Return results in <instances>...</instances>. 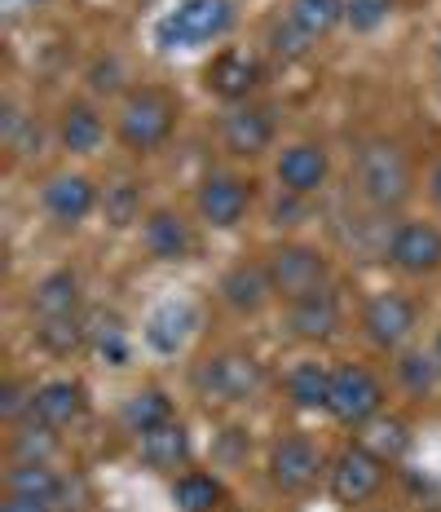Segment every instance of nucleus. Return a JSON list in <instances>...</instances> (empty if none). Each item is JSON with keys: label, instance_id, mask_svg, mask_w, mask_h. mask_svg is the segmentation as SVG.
Returning a JSON list of instances; mask_svg holds the SVG:
<instances>
[{"label": "nucleus", "instance_id": "1", "mask_svg": "<svg viewBox=\"0 0 441 512\" xmlns=\"http://www.w3.org/2000/svg\"><path fill=\"white\" fill-rule=\"evenodd\" d=\"M353 186H358V195L367 199L371 212H397L415 190L411 159L397 142H367L358 151Z\"/></svg>", "mask_w": 441, "mask_h": 512}, {"label": "nucleus", "instance_id": "2", "mask_svg": "<svg viewBox=\"0 0 441 512\" xmlns=\"http://www.w3.org/2000/svg\"><path fill=\"white\" fill-rule=\"evenodd\" d=\"M234 27V0H181L155 27L159 49H199Z\"/></svg>", "mask_w": 441, "mask_h": 512}, {"label": "nucleus", "instance_id": "3", "mask_svg": "<svg viewBox=\"0 0 441 512\" xmlns=\"http://www.w3.org/2000/svg\"><path fill=\"white\" fill-rule=\"evenodd\" d=\"M177 128V102L159 89H137L128 93L120 106V120H115V133L133 155H150L172 137Z\"/></svg>", "mask_w": 441, "mask_h": 512}, {"label": "nucleus", "instance_id": "4", "mask_svg": "<svg viewBox=\"0 0 441 512\" xmlns=\"http://www.w3.org/2000/svg\"><path fill=\"white\" fill-rule=\"evenodd\" d=\"M265 384V367L252 354H239V349H225V354H212L195 367V389L199 398L208 402H252Z\"/></svg>", "mask_w": 441, "mask_h": 512}, {"label": "nucleus", "instance_id": "5", "mask_svg": "<svg viewBox=\"0 0 441 512\" xmlns=\"http://www.w3.org/2000/svg\"><path fill=\"white\" fill-rule=\"evenodd\" d=\"M384 477H389V460H380L367 442H353L331 460L327 490L340 508H362L384 490Z\"/></svg>", "mask_w": 441, "mask_h": 512}, {"label": "nucleus", "instance_id": "6", "mask_svg": "<svg viewBox=\"0 0 441 512\" xmlns=\"http://www.w3.org/2000/svg\"><path fill=\"white\" fill-rule=\"evenodd\" d=\"M384 411V384L358 362H344L331 371V402L327 415L344 429H367L375 415Z\"/></svg>", "mask_w": 441, "mask_h": 512}, {"label": "nucleus", "instance_id": "7", "mask_svg": "<svg viewBox=\"0 0 441 512\" xmlns=\"http://www.w3.org/2000/svg\"><path fill=\"white\" fill-rule=\"evenodd\" d=\"M265 270H270V283H274V296H283V301H300V296L318 292V287H327V256L318 248H309V243H283V248H274L265 256Z\"/></svg>", "mask_w": 441, "mask_h": 512}, {"label": "nucleus", "instance_id": "8", "mask_svg": "<svg viewBox=\"0 0 441 512\" xmlns=\"http://www.w3.org/2000/svg\"><path fill=\"white\" fill-rule=\"evenodd\" d=\"M270 482H274V490H283V495H305L309 486L322 477V451L309 437H300V433H292V437H278V442L270 446Z\"/></svg>", "mask_w": 441, "mask_h": 512}, {"label": "nucleus", "instance_id": "9", "mask_svg": "<svg viewBox=\"0 0 441 512\" xmlns=\"http://www.w3.org/2000/svg\"><path fill=\"white\" fill-rule=\"evenodd\" d=\"M384 256H389L393 270L411 274V279L437 274L441 270V230L428 226V221H406V226H397L389 234Z\"/></svg>", "mask_w": 441, "mask_h": 512}, {"label": "nucleus", "instance_id": "10", "mask_svg": "<svg viewBox=\"0 0 441 512\" xmlns=\"http://www.w3.org/2000/svg\"><path fill=\"white\" fill-rule=\"evenodd\" d=\"M199 217L208 221L212 230H234L252 208V181L234 177V173H212L203 177L199 195H195Z\"/></svg>", "mask_w": 441, "mask_h": 512}, {"label": "nucleus", "instance_id": "11", "mask_svg": "<svg viewBox=\"0 0 441 512\" xmlns=\"http://www.w3.org/2000/svg\"><path fill=\"white\" fill-rule=\"evenodd\" d=\"M362 332L375 349H384V354H393V349H402L406 340L415 332V305L406 301L402 292H380L371 296L367 309H362Z\"/></svg>", "mask_w": 441, "mask_h": 512}, {"label": "nucleus", "instance_id": "12", "mask_svg": "<svg viewBox=\"0 0 441 512\" xmlns=\"http://www.w3.org/2000/svg\"><path fill=\"white\" fill-rule=\"evenodd\" d=\"M40 204H45V212L58 221V226H80V221L102 204V195L84 173H58V177L45 181Z\"/></svg>", "mask_w": 441, "mask_h": 512}, {"label": "nucleus", "instance_id": "13", "mask_svg": "<svg viewBox=\"0 0 441 512\" xmlns=\"http://www.w3.org/2000/svg\"><path fill=\"white\" fill-rule=\"evenodd\" d=\"M331 177V155L318 142H296L278 155V186L292 190V195H318Z\"/></svg>", "mask_w": 441, "mask_h": 512}, {"label": "nucleus", "instance_id": "14", "mask_svg": "<svg viewBox=\"0 0 441 512\" xmlns=\"http://www.w3.org/2000/svg\"><path fill=\"white\" fill-rule=\"evenodd\" d=\"M217 292H221V301L230 305L234 314H261V309L274 301L270 270H265V265H256V261H239V265H230V270L221 274Z\"/></svg>", "mask_w": 441, "mask_h": 512}, {"label": "nucleus", "instance_id": "15", "mask_svg": "<svg viewBox=\"0 0 441 512\" xmlns=\"http://www.w3.org/2000/svg\"><path fill=\"white\" fill-rule=\"evenodd\" d=\"M221 142H225V151L239 155V159L265 155L274 146L270 111H261V106H239V111H230L225 115V124H221Z\"/></svg>", "mask_w": 441, "mask_h": 512}, {"label": "nucleus", "instance_id": "16", "mask_svg": "<svg viewBox=\"0 0 441 512\" xmlns=\"http://www.w3.org/2000/svg\"><path fill=\"white\" fill-rule=\"evenodd\" d=\"M203 84H208V93H217L225 102H239L247 93L261 84V67H256L252 53L243 49H225L217 58L208 62V71H203Z\"/></svg>", "mask_w": 441, "mask_h": 512}, {"label": "nucleus", "instance_id": "17", "mask_svg": "<svg viewBox=\"0 0 441 512\" xmlns=\"http://www.w3.org/2000/svg\"><path fill=\"white\" fill-rule=\"evenodd\" d=\"M142 243L155 261H186L195 248V230L177 208H155L142 226Z\"/></svg>", "mask_w": 441, "mask_h": 512}, {"label": "nucleus", "instance_id": "18", "mask_svg": "<svg viewBox=\"0 0 441 512\" xmlns=\"http://www.w3.org/2000/svg\"><path fill=\"white\" fill-rule=\"evenodd\" d=\"M199 327V309L190 301H168L159 305L155 314L146 318V345L155 349V354H181L186 349V340L195 336Z\"/></svg>", "mask_w": 441, "mask_h": 512}, {"label": "nucleus", "instance_id": "19", "mask_svg": "<svg viewBox=\"0 0 441 512\" xmlns=\"http://www.w3.org/2000/svg\"><path fill=\"white\" fill-rule=\"evenodd\" d=\"M287 327H292V336L300 340H331L340 327V301L331 287H318V292L300 296L287 309Z\"/></svg>", "mask_w": 441, "mask_h": 512}, {"label": "nucleus", "instance_id": "20", "mask_svg": "<svg viewBox=\"0 0 441 512\" xmlns=\"http://www.w3.org/2000/svg\"><path fill=\"white\" fill-rule=\"evenodd\" d=\"M137 455H142L146 468H155V473H177V468L190 464V433L186 424L168 420L159 424V429H150L137 437Z\"/></svg>", "mask_w": 441, "mask_h": 512}, {"label": "nucleus", "instance_id": "21", "mask_svg": "<svg viewBox=\"0 0 441 512\" xmlns=\"http://www.w3.org/2000/svg\"><path fill=\"white\" fill-rule=\"evenodd\" d=\"M80 274L75 270H53L31 287V314L36 318H62V314H80Z\"/></svg>", "mask_w": 441, "mask_h": 512}, {"label": "nucleus", "instance_id": "22", "mask_svg": "<svg viewBox=\"0 0 441 512\" xmlns=\"http://www.w3.org/2000/svg\"><path fill=\"white\" fill-rule=\"evenodd\" d=\"M36 415L49 429H67L84 415V384L80 380H49L36 389Z\"/></svg>", "mask_w": 441, "mask_h": 512}, {"label": "nucleus", "instance_id": "23", "mask_svg": "<svg viewBox=\"0 0 441 512\" xmlns=\"http://www.w3.org/2000/svg\"><path fill=\"white\" fill-rule=\"evenodd\" d=\"M102 137H106V124H102V115L93 111L89 102H67V106H62L58 142L67 146L71 155H93L102 146Z\"/></svg>", "mask_w": 441, "mask_h": 512}, {"label": "nucleus", "instance_id": "24", "mask_svg": "<svg viewBox=\"0 0 441 512\" xmlns=\"http://www.w3.org/2000/svg\"><path fill=\"white\" fill-rule=\"evenodd\" d=\"M93 340L89 323L80 314H62V318H36V345L53 358H71L80 354L84 345Z\"/></svg>", "mask_w": 441, "mask_h": 512}, {"label": "nucleus", "instance_id": "25", "mask_svg": "<svg viewBox=\"0 0 441 512\" xmlns=\"http://www.w3.org/2000/svg\"><path fill=\"white\" fill-rule=\"evenodd\" d=\"M172 504L177 512H221L225 508V486L221 477L203 473V468H190L172 482Z\"/></svg>", "mask_w": 441, "mask_h": 512}, {"label": "nucleus", "instance_id": "26", "mask_svg": "<svg viewBox=\"0 0 441 512\" xmlns=\"http://www.w3.org/2000/svg\"><path fill=\"white\" fill-rule=\"evenodd\" d=\"M287 398L296 402L300 411H327L331 402V371L322 362H300L287 376Z\"/></svg>", "mask_w": 441, "mask_h": 512}, {"label": "nucleus", "instance_id": "27", "mask_svg": "<svg viewBox=\"0 0 441 512\" xmlns=\"http://www.w3.org/2000/svg\"><path fill=\"white\" fill-rule=\"evenodd\" d=\"M172 420V398L164 389H155V384H146V389H137L133 398L124 402V429L128 433H150V429H159V424H168Z\"/></svg>", "mask_w": 441, "mask_h": 512}, {"label": "nucleus", "instance_id": "28", "mask_svg": "<svg viewBox=\"0 0 441 512\" xmlns=\"http://www.w3.org/2000/svg\"><path fill=\"white\" fill-rule=\"evenodd\" d=\"M58 490H62V477L49 464H14L5 473V495H27V499L58 504Z\"/></svg>", "mask_w": 441, "mask_h": 512}, {"label": "nucleus", "instance_id": "29", "mask_svg": "<svg viewBox=\"0 0 441 512\" xmlns=\"http://www.w3.org/2000/svg\"><path fill=\"white\" fill-rule=\"evenodd\" d=\"M9 451H14V464H49L58 455V437H53L49 424H23L14 437H9Z\"/></svg>", "mask_w": 441, "mask_h": 512}, {"label": "nucleus", "instance_id": "30", "mask_svg": "<svg viewBox=\"0 0 441 512\" xmlns=\"http://www.w3.org/2000/svg\"><path fill=\"white\" fill-rule=\"evenodd\" d=\"M397 380H402V389L411 393H433L437 380H441V358L437 354H424V349H406L402 358H397Z\"/></svg>", "mask_w": 441, "mask_h": 512}, {"label": "nucleus", "instance_id": "31", "mask_svg": "<svg viewBox=\"0 0 441 512\" xmlns=\"http://www.w3.org/2000/svg\"><path fill=\"white\" fill-rule=\"evenodd\" d=\"M102 217L111 221L115 230L133 226V221L142 217V186H137V181H111V186L102 190Z\"/></svg>", "mask_w": 441, "mask_h": 512}, {"label": "nucleus", "instance_id": "32", "mask_svg": "<svg viewBox=\"0 0 441 512\" xmlns=\"http://www.w3.org/2000/svg\"><path fill=\"white\" fill-rule=\"evenodd\" d=\"M344 18V0H292V23L305 27L309 36H327Z\"/></svg>", "mask_w": 441, "mask_h": 512}, {"label": "nucleus", "instance_id": "33", "mask_svg": "<svg viewBox=\"0 0 441 512\" xmlns=\"http://www.w3.org/2000/svg\"><path fill=\"white\" fill-rule=\"evenodd\" d=\"M89 332H93V345H98V354L111 362V367H124V362H128V340H124L120 318L106 314V318H98V327H89Z\"/></svg>", "mask_w": 441, "mask_h": 512}, {"label": "nucleus", "instance_id": "34", "mask_svg": "<svg viewBox=\"0 0 441 512\" xmlns=\"http://www.w3.org/2000/svg\"><path fill=\"white\" fill-rule=\"evenodd\" d=\"M23 411H36V384L9 376L5 384H0V420L18 424L23 420Z\"/></svg>", "mask_w": 441, "mask_h": 512}, {"label": "nucleus", "instance_id": "35", "mask_svg": "<svg viewBox=\"0 0 441 512\" xmlns=\"http://www.w3.org/2000/svg\"><path fill=\"white\" fill-rule=\"evenodd\" d=\"M393 14V0H349L344 5V23L353 31H375L380 23H389Z\"/></svg>", "mask_w": 441, "mask_h": 512}, {"label": "nucleus", "instance_id": "36", "mask_svg": "<svg viewBox=\"0 0 441 512\" xmlns=\"http://www.w3.org/2000/svg\"><path fill=\"white\" fill-rule=\"evenodd\" d=\"M406 442H411V437H406V424L402 420H380L371 429V437H367V446L380 455V460H397V455L406 451Z\"/></svg>", "mask_w": 441, "mask_h": 512}, {"label": "nucleus", "instance_id": "37", "mask_svg": "<svg viewBox=\"0 0 441 512\" xmlns=\"http://www.w3.org/2000/svg\"><path fill=\"white\" fill-rule=\"evenodd\" d=\"M309 45H314V36H309L305 27H296L292 18H287V23H278V27L270 31V49L278 53V58H287V62H292V58H305Z\"/></svg>", "mask_w": 441, "mask_h": 512}, {"label": "nucleus", "instance_id": "38", "mask_svg": "<svg viewBox=\"0 0 441 512\" xmlns=\"http://www.w3.org/2000/svg\"><path fill=\"white\" fill-rule=\"evenodd\" d=\"M89 89L93 93H120L124 89V67L120 58H98L89 67Z\"/></svg>", "mask_w": 441, "mask_h": 512}, {"label": "nucleus", "instance_id": "39", "mask_svg": "<svg viewBox=\"0 0 441 512\" xmlns=\"http://www.w3.org/2000/svg\"><path fill=\"white\" fill-rule=\"evenodd\" d=\"M274 226H296L300 217H305V195H292V190H283V195L274 199Z\"/></svg>", "mask_w": 441, "mask_h": 512}, {"label": "nucleus", "instance_id": "40", "mask_svg": "<svg viewBox=\"0 0 441 512\" xmlns=\"http://www.w3.org/2000/svg\"><path fill=\"white\" fill-rule=\"evenodd\" d=\"M0 512H53L49 499H27V495H5Z\"/></svg>", "mask_w": 441, "mask_h": 512}, {"label": "nucleus", "instance_id": "41", "mask_svg": "<svg viewBox=\"0 0 441 512\" xmlns=\"http://www.w3.org/2000/svg\"><path fill=\"white\" fill-rule=\"evenodd\" d=\"M428 199H433V204L441 208V164L433 168V173H428Z\"/></svg>", "mask_w": 441, "mask_h": 512}, {"label": "nucleus", "instance_id": "42", "mask_svg": "<svg viewBox=\"0 0 441 512\" xmlns=\"http://www.w3.org/2000/svg\"><path fill=\"white\" fill-rule=\"evenodd\" d=\"M18 5H36V0H18Z\"/></svg>", "mask_w": 441, "mask_h": 512}, {"label": "nucleus", "instance_id": "43", "mask_svg": "<svg viewBox=\"0 0 441 512\" xmlns=\"http://www.w3.org/2000/svg\"><path fill=\"white\" fill-rule=\"evenodd\" d=\"M437 358H441V336H437Z\"/></svg>", "mask_w": 441, "mask_h": 512}, {"label": "nucleus", "instance_id": "44", "mask_svg": "<svg viewBox=\"0 0 441 512\" xmlns=\"http://www.w3.org/2000/svg\"><path fill=\"white\" fill-rule=\"evenodd\" d=\"M230 512H243V508H230Z\"/></svg>", "mask_w": 441, "mask_h": 512}, {"label": "nucleus", "instance_id": "45", "mask_svg": "<svg viewBox=\"0 0 441 512\" xmlns=\"http://www.w3.org/2000/svg\"><path fill=\"white\" fill-rule=\"evenodd\" d=\"M437 53H441V45H437Z\"/></svg>", "mask_w": 441, "mask_h": 512}]
</instances>
